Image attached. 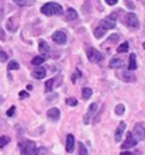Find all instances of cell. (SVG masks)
<instances>
[{
    "label": "cell",
    "mask_w": 145,
    "mask_h": 155,
    "mask_svg": "<svg viewBox=\"0 0 145 155\" xmlns=\"http://www.w3.org/2000/svg\"><path fill=\"white\" fill-rule=\"evenodd\" d=\"M86 55H87L89 61L90 62H100L101 59H103V55H101V52H99V49L93 48V47H87L86 48Z\"/></svg>",
    "instance_id": "4"
},
{
    "label": "cell",
    "mask_w": 145,
    "mask_h": 155,
    "mask_svg": "<svg viewBox=\"0 0 145 155\" xmlns=\"http://www.w3.org/2000/svg\"><path fill=\"white\" fill-rule=\"evenodd\" d=\"M7 54H6V52H4V51H3V49H0V62H6V61H7Z\"/></svg>",
    "instance_id": "30"
},
{
    "label": "cell",
    "mask_w": 145,
    "mask_h": 155,
    "mask_svg": "<svg viewBox=\"0 0 145 155\" xmlns=\"http://www.w3.org/2000/svg\"><path fill=\"white\" fill-rule=\"evenodd\" d=\"M65 148H66L68 152H73V150H75V137L72 134L66 135V145H65Z\"/></svg>",
    "instance_id": "14"
},
{
    "label": "cell",
    "mask_w": 145,
    "mask_h": 155,
    "mask_svg": "<svg viewBox=\"0 0 145 155\" xmlns=\"http://www.w3.org/2000/svg\"><path fill=\"white\" fill-rule=\"evenodd\" d=\"M137 144H138L137 137H135V135L133 134V131H131V133H127L125 141L121 144V148H124V150H130V148H134Z\"/></svg>",
    "instance_id": "6"
},
{
    "label": "cell",
    "mask_w": 145,
    "mask_h": 155,
    "mask_svg": "<svg viewBox=\"0 0 145 155\" xmlns=\"http://www.w3.org/2000/svg\"><path fill=\"white\" fill-rule=\"evenodd\" d=\"M128 69L130 71H134L137 69V57L135 55H130V62H128Z\"/></svg>",
    "instance_id": "20"
},
{
    "label": "cell",
    "mask_w": 145,
    "mask_h": 155,
    "mask_svg": "<svg viewBox=\"0 0 145 155\" xmlns=\"http://www.w3.org/2000/svg\"><path fill=\"white\" fill-rule=\"evenodd\" d=\"M117 2H118V0H106V3L109 4V6H114Z\"/></svg>",
    "instance_id": "38"
},
{
    "label": "cell",
    "mask_w": 145,
    "mask_h": 155,
    "mask_svg": "<svg viewBox=\"0 0 145 155\" xmlns=\"http://www.w3.org/2000/svg\"><path fill=\"white\" fill-rule=\"evenodd\" d=\"M110 68H113V69H116V68H121V65H123V58H113L111 61H110Z\"/></svg>",
    "instance_id": "17"
},
{
    "label": "cell",
    "mask_w": 145,
    "mask_h": 155,
    "mask_svg": "<svg viewBox=\"0 0 145 155\" xmlns=\"http://www.w3.org/2000/svg\"><path fill=\"white\" fill-rule=\"evenodd\" d=\"M0 40H6V37H4V31H3V30H0Z\"/></svg>",
    "instance_id": "39"
},
{
    "label": "cell",
    "mask_w": 145,
    "mask_h": 155,
    "mask_svg": "<svg viewBox=\"0 0 145 155\" xmlns=\"http://www.w3.org/2000/svg\"><path fill=\"white\" fill-rule=\"evenodd\" d=\"M134 135L137 137V140H145V127L142 123H137L134 126V130H133Z\"/></svg>",
    "instance_id": "9"
},
{
    "label": "cell",
    "mask_w": 145,
    "mask_h": 155,
    "mask_svg": "<svg viewBox=\"0 0 145 155\" xmlns=\"http://www.w3.org/2000/svg\"><path fill=\"white\" fill-rule=\"evenodd\" d=\"M77 155H87V148L83 143H77Z\"/></svg>",
    "instance_id": "23"
},
{
    "label": "cell",
    "mask_w": 145,
    "mask_h": 155,
    "mask_svg": "<svg viewBox=\"0 0 145 155\" xmlns=\"http://www.w3.org/2000/svg\"><path fill=\"white\" fill-rule=\"evenodd\" d=\"M118 34H113V35H111V37H109L107 38V42H117V41H118Z\"/></svg>",
    "instance_id": "32"
},
{
    "label": "cell",
    "mask_w": 145,
    "mask_h": 155,
    "mask_svg": "<svg viewBox=\"0 0 145 155\" xmlns=\"http://www.w3.org/2000/svg\"><path fill=\"white\" fill-rule=\"evenodd\" d=\"M125 23H127V25H128L130 28L137 30L140 27V21H138V17L135 16V13H128L125 16Z\"/></svg>",
    "instance_id": "7"
},
{
    "label": "cell",
    "mask_w": 145,
    "mask_h": 155,
    "mask_svg": "<svg viewBox=\"0 0 145 155\" xmlns=\"http://www.w3.org/2000/svg\"><path fill=\"white\" fill-rule=\"evenodd\" d=\"M38 49H40V52L42 54V55H45V54L49 52V45L45 42V41L41 40L40 42H38Z\"/></svg>",
    "instance_id": "18"
},
{
    "label": "cell",
    "mask_w": 145,
    "mask_h": 155,
    "mask_svg": "<svg viewBox=\"0 0 145 155\" xmlns=\"http://www.w3.org/2000/svg\"><path fill=\"white\" fill-rule=\"evenodd\" d=\"M27 90H32V85H27Z\"/></svg>",
    "instance_id": "40"
},
{
    "label": "cell",
    "mask_w": 145,
    "mask_h": 155,
    "mask_svg": "<svg viewBox=\"0 0 145 155\" xmlns=\"http://www.w3.org/2000/svg\"><path fill=\"white\" fill-rule=\"evenodd\" d=\"M47 116H48L49 120L57 121V120H59V117H61V111H59V109H57V107H52V109H49V110L47 111Z\"/></svg>",
    "instance_id": "13"
},
{
    "label": "cell",
    "mask_w": 145,
    "mask_h": 155,
    "mask_svg": "<svg viewBox=\"0 0 145 155\" xmlns=\"http://www.w3.org/2000/svg\"><path fill=\"white\" fill-rule=\"evenodd\" d=\"M6 28L8 30V31H17V28H18V17H10L7 21H6Z\"/></svg>",
    "instance_id": "10"
},
{
    "label": "cell",
    "mask_w": 145,
    "mask_h": 155,
    "mask_svg": "<svg viewBox=\"0 0 145 155\" xmlns=\"http://www.w3.org/2000/svg\"><path fill=\"white\" fill-rule=\"evenodd\" d=\"M52 40H54V42L62 45L66 42V34H65L64 31H61V30L59 31H55V33L52 34Z\"/></svg>",
    "instance_id": "11"
},
{
    "label": "cell",
    "mask_w": 145,
    "mask_h": 155,
    "mask_svg": "<svg viewBox=\"0 0 145 155\" xmlns=\"http://www.w3.org/2000/svg\"><path fill=\"white\" fill-rule=\"evenodd\" d=\"M54 85H55V79H49V81H47V83H45V90L47 92H52V87H54Z\"/></svg>",
    "instance_id": "24"
},
{
    "label": "cell",
    "mask_w": 145,
    "mask_h": 155,
    "mask_svg": "<svg viewBox=\"0 0 145 155\" xmlns=\"http://www.w3.org/2000/svg\"><path fill=\"white\" fill-rule=\"evenodd\" d=\"M14 3L20 7H25V6H32L35 3V0H14Z\"/></svg>",
    "instance_id": "19"
},
{
    "label": "cell",
    "mask_w": 145,
    "mask_h": 155,
    "mask_svg": "<svg viewBox=\"0 0 145 155\" xmlns=\"http://www.w3.org/2000/svg\"><path fill=\"white\" fill-rule=\"evenodd\" d=\"M92 94H93V90L90 89V87H83V89H82V97L85 99V100L92 97Z\"/></svg>",
    "instance_id": "21"
},
{
    "label": "cell",
    "mask_w": 145,
    "mask_h": 155,
    "mask_svg": "<svg viewBox=\"0 0 145 155\" xmlns=\"http://www.w3.org/2000/svg\"><path fill=\"white\" fill-rule=\"evenodd\" d=\"M8 143H10V137H8V135H2V137H0V148L6 147Z\"/></svg>",
    "instance_id": "25"
},
{
    "label": "cell",
    "mask_w": 145,
    "mask_h": 155,
    "mask_svg": "<svg viewBox=\"0 0 145 155\" xmlns=\"http://www.w3.org/2000/svg\"><path fill=\"white\" fill-rule=\"evenodd\" d=\"M45 75H47V69L45 68H37V69L32 71V76L35 79H44Z\"/></svg>",
    "instance_id": "15"
},
{
    "label": "cell",
    "mask_w": 145,
    "mask_h": 155,
    "mask_svg": "<svg viewBox=\"0 0 145 155\" xmlns=\"http://www.w3.org/2000/svg\"><path fill=\"white\" fill-rule=\"evenodd\" d=\"M125 127H127V124H125L124 121L118 124V127H117L116 133H114V140H116V143H120V141H121V137H123V134H124Z\"/></svg>",
    "instance_id": "12"
},
{
    "label": "cell",
    "mask_w": 145,
    "mask_h": 155,
    "mask_svg": "<svg viewBox=\"0 0 145 155\" xmlns=\"http://www.w3.org/2000/svg\"><path fill=\"white\" fill-rule=\"evenodd\" d=\"M41 13L45 16H61L64 10L61 7V4L58 3H47L41 7Z\"/></svg>",
    "instance_id": "3"
},
{
    "label": "cell",
    "mask_w": 145,
    "mask_h": 155,
    "mask_svg": "<svg viewBox=\"0 0 145 155\" xmlns=\"http://www.w3.org/2000/svg\"><path fill=\"white\" fill-rule=\"evenodd\" d=\"M18 148H20V154L21 155H37L38 154V148H37L34 141L30 140H24L18 143Z\"/></svg>",
    "instance_id": "2"
},
{
    "label": "cell",
    "mask_w": 145,
    "mask_h": 155,
    "mask_svg": "<svg viewBox=\"0 0 145 155\" xmlns=\"http://www.w3.org/2000/svg\"><path fill=\"white\" fill-rule=\"evenodd\" d=\"M47 58H45V55H38V57H35V58H32V61H31V64L32 65H41L42 62L45 61Z\"/></svg>",
    "instance_id": "22"
},
{
    "label": "cell",
    "mask_w": 145,
    "mask_h": 155,
    "mask_svg": "<svg viewBox=\"0 0 145 155\" xmlns=\"http://www.w3.org/2000/svg\"><path fill=\"white\" fill-rule=\"evenodd\" d=\"M2 103H3V97H2V96H0V104H2Z\"/></svg>",
    "instance_id": "41"
},
{
    "label": "cell",
    "mask_w": 145,
    "mask_h": 155,
    "mask_svg": "<svg viewBox=\"0 0 145 155\" xmlns=\"http://www.w3.org/2000/svg\"><path fill=\"white\" fill-rule=\"evenodd\" d=\"M128 51V42H123V44L117 48V52L118 54H123V52H127Z\"/></svg>",
    "instance_id": "27"
},
{
    "label": "cell",
    "mask_w": 145,
    "mask_h": 155,
    "mask_svg": "<svg viewBox=\"0 0 145 155\" xmlns=\"http://www.w3.org/2000/svg\"><path fill=\"white\" fill-rule=\"evenodd\" d=\"M65 18L66 20H69V21H72V20H76L77 18V13H76V10L75 8H68L66 12H65Z\"/></svg>",
    "instance_id": "16"
},
{
    "label": "cell",
    "mask_w": 145,
    "mask_h": 155,
    "mask_svg": "<svg viewBox=\"0 0 145 155\" xmlns=\"http://www.w3.org/2000/svg\"><path fill=\"white\" fill-rule=\"evenodd\" d=\"M79 76H81V72H79V71H76V72L73 74V76H72V82H73V83H76V79Z\"/></svg>",
    "instance_id": "35"
},
{
    "label": "cell",
    "mask_w": 145,
    "mask_h": 155,
    "mask_svg": "<svg viewBox=\"0 0 145 155\" xmlns=\"http://www.w3.org/2000/svg\"><path fill=\"white\" fill-rule=\"evenodd\" d=\"M116 114L117 116H121V114H124V111H125V107H124V104H117L116 106Z\"/></svg>",
    "instance_id": "28"
},
{
    "label": "cell",
    "mask_w": 145,
    "mask_h": 155,
    "mask_svg": "<svg viewBox=\"0 0 145 155\" xmlns=\"http://www.w3.org/2000/svg\"><path fill=\"white\" fill-rule=\"evenodd\" d=\"M125 4H127V7L134 10V3H131V0H125Z\"/></svg>",
    "instance_id": "36"
},
{
    "label": "cell",
    "mask_w": 145,
    "mask_h": 155,
    "mask_svg": "<svg viewBox=\"0 0 145 155\" xmlns=\"http://www.w3.org/2000/svg\"><path fill=\"white\" fill-rule=\"evenodd\" d=\"M66 103H68L69 106H76V104H77V100L75 97H68V99H66Z\"/></svg>",
    "instance_id": "29"
},
{
    "label": "cell",
    "mask_w": 145,
    "mask_h": 155,
    "mask_svg": "<svg viewBox=\"0 0 145 155\" xmlns=\"http://www.w3.org/2000/svg\"><path fill=\"white\" fill-rule=\"evenodd\" d=\"M117 76L121 78V81L127 82V83L137 81V78H135V75L133 74V71H121V72H118V74H117Z\"/></svg>",
    "instance_id": "8"
},
{
    "label": "cell",
    "mask_w": 145,
    "mask_h": 155,
    "mask_svg": "<svg viewBox=\"0 0 145 155\" xmlns=\"http://www.w3.org/2000/svg\"><path fill=\"white\" fill-rule=\"evenodd\" d=\"M18 68H20L18 62H16V61H10V62H8V66H7L8 71H17Z\"/></svg>",
    "instance_id": "26"
},
{
    "label": "cell",
    "mask_w": 145,
    "mask_h": 155,
    "mask_svg": "<svg viewBox=\"0 0 145 155\" xmlns=\"http://www.w3.org/2000/svg\"><path fill=\"white\" fill-rule=\"evenodd\" d=\"M120 155H140V152H135V154H134V152H130V151H123Z\"/></svg>",
    "instance_id": "37"
},
{
    "label": "cell",
    "mask_w": 145,
    "mask_h": 155,
    "mask_svg": "<svg viewBox=\"0 0 145 155\" xmlns=\"http://www.w3.org/2000/svg\"><path fill=\"white\" fill-rule=\"evenodd\" d=\"M120 13H121V12H114V13H111V14H110V16L107 17V18H110V20L116 21L117 18H118V16H120Z\"/></svg>",
    "instance_id": "31"
},
{
    "label": "cell",
    "mask_w": 145,
    "mask_h": 155,
    "mask_svg": "<svg viewBox=\"0 0 145 155\" xmlns=\"http://www.w3.org/2000/svg\"><path fill=\"white\" fill-rule=\"evenodd\" d=\"M113 28H116V21L110 20V18L106 17L104 20H101L100 23H99V25L94 28V37L101 38L106 33H107V30H113Z\"/></svg>",
    "instance_id": "1"
},
{
    "label": "cell",
    "mask_w": 145,
    "mask_h": 155,
    "mask_svg": "<svg viewBox=\"0 0 145 155\" xmlns=\"http://www.w3.org/2000/svg\"><path fill=\"white\" fill-rule=\"evenodd\" d=\"M18 97H20V99H27V97H28V92H25V90L20 92V93H18Z\"/></svg>",
    "instance_id": "34"
},
{
    "label": "cell",
    "mask_w": 145,
    "mask_h": 155,
    "mask_svg": "<svg viewBox=\"0 0 145 155\" xmlns=\"http://www.w3.org/2000/svg\"><path fill=\"white\" fill-rule=\"evenodd\" d=\"M14 113H16V107L12 106V107H10V109L7 110V116H8V117H13V116H14Z\"/></svg>",
    "instance_id": "33"
},
{
    "label": "cell",
    "mask_w": 145,
    "mask_h": 155,
    "mask_svg": "<svg viewBox=\"0 0 145 155\" xmlns=\"http://www.w3.org/2000/svg\"><path fill=\"white\" fill-rule=\"evenodd\" d=\"M97 109H99V103H97V102L92 103V104L89 106V109H87V111H86L85 117H83V123H85V124H90V123H92V118L96 116Z\"/></svg>",
    "instance_id": "5"
}]
</instances>
